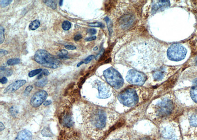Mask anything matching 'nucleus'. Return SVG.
Wrapping results in <instances>:
<instances>
[{
	"mask_svg": "<svg viewBox=\"0 0 197 140\" xmlns=\"http://www.w3.org/2000/svg\"><path fill=\"white\" fill-rule=\"evenodd\" d=\"M13 2V1L11 0H1L0 1V6L2 8H4V7H6V6H8V5H9L10 3Z\"/></svg>",
	"mask_w": 197,
	"mask_h": 140,
	"instance_id": "nucleus-29",
	"label": "nucleus"
},
{
	"mask_svg": "<svg viewBox=\"0 0 197 140\" xmlns=\"http://www.w3.org/2000/svg\"><path fill=\"white\" fill-rule=\"evenodd\" d=\"M107 82L116 89H119L123 86L124 80L119 73L112 68L104 70L103 72Z\"/></svg>",
	"mask_w": 197,
	"mask_h": 140,
	"instance_id": "nucleus-4",
	"label": "nucleus"
},
{
	"mask_svg": "<svg viewBox=\"0 0 197 140\" xmlns=\"http://www.w3.org/2000/svg\"><path fill=\"white\" fill-rule=\"evenodd\" d=\"M187 54V50L181 44L176 43L171 45L167 51V56L170 60L178 61L184 59Z\"/></svg>",
	"mask_w": 197,
	"mask_h": 140,
	"instance_id": "nucleus-7",
	"label": "nucleus"
},
{
	"mask_svg": "<svg viewBox=\"0 0 197 140\" xmlns=\"http://www.w3.org/2000/svg\"><path fill=\"white\" fill-rule=\"evenodd\" d=\"M68 52L67 50L65 49H62L60 50V53L59 54V56L60 58H67L66 55L68 54Z\"/></svg>",
	"mask_w": 197,
	"mask_h": 140,
	"instance_id": "nucleus-31",
	"label": "nucleus"
},
{
	"mask_svg": "<svg viewBox=\"0 0 197 140\" xmlns=\"http://www.w3.org/2000/svg\"><path fill=\"white\" fill-rule=\"evenodd\" d=\"M194 84L195 86H197V79H195L194 81Z\"/></svg>",
	"mask_w": 197,
	"mask_h": 140,
	"instance_id": "nucleus-45",
	"label": "nucleus"
},
{
	"mask_svg": "<svg viewBox=\"0 0 197 140\" xmlns=\"http://www.w3.org/2000/svg\"><path fill=\"white\" fill-rule=\"evenodd\" d=\"M41 134H42L43 136L46 137H51L53 136V134H52L51 131L47 127L44 128L42 130Z\"/></svg>",
	"mask_w": 197,
	"mask_h": 140,
	"instance_id": "nucleus-19",
	"label": "nucleus"
},
{
	"mask_svg": "<svg viewBox=\"0 0 197 140\" xmlns=\"http://www.w3.org/2000/svg\"><path fill=\"white\" fill-rule=\"evenodd\" d=\"M134 16L132 14H125L120 19L119 22L121 26L123 28H127L131 26L134 23Z\"/></svg>",
	"mask_w": 197,
	"mask_h": 140,
	"instance_id": "nucleus-13",
	"label": "nucleus"
},
{
	"mask_svg": "<svg viewBox=\"0 0 197 140\" xmlns=\"http://www.w3.org/2000/svg\"><path fill=\"white\" fill-rule=\"evenodd\" d=\"M47 96V91L44 90H40L32 96L30 100V104L33 107H38L44 103Z\"/></svg>",
	"mask_w": 197,
	"mask_h": 140,
	"instance_id": "nucleus-9",
	"label": "nucleus"
},
{
	"mask_svg": "<svg viewBox=\"0 0 197 140\" xmlns=\"http://www.w3.org/2000/svg\"><path fill=\"white\" fill-rule=\"evenodd\" d=\"M8 54V52L6 50H3V49H1L0 50V55H1V56H5V55H7Z\"/></svg>",
	"mask_w": 197,
	"mask_h": 140,
	"instance_id": "nucleus-36",
	"label": "nucleus"
},
{
	"mask_svg": "<svg viewBox=\"0 0 197 140\" xmlns=\"http://www.w3.org/2000/svg\"><path fill=\"white\" fill-rule=\"evenodd\" d=\"M63 1H59V5H60V6H62V5H63Z\"/></svg>",
	"mask_w": 197,
	"mask_h": 140,
	"instance_id": "nucleus-46",
	"label": "nucleus"
},
{
	"mask_svg": "<svg viewBox=\"0 0 197 140\" xmlns=\"http://www.w3.org/2000/svg\"><path fill=\"white\" fill-rule=\"evenodd\" d=\"M51 103V100H48L45 101L43 104H44V106H48V105H50Z\"/></svg>",
	"mask_w": 197,
	"mask_h": 140,
	"instance_id": "nucleus-39",
	"label": "nucleus"
},
{
	"mask_svg": "<svg viewBox=\"0 0 197 140\" xmlns=\"http://www.w3.org/2000/svg\"><path fill=\"white\" fill-rule=\"evenodd\" d=\"M26 83V81L25 80H17L16 81L13 82L12 84H10L8 86L5 90H4V93L5 94L6 93H13L18 89L21 88V87L25 85Z\"/></svg>",
	"mask_w": 197,
	"mask_h": 140,
	"instance_id": "nucleus-12",
	"label": "nucleus"
},
{
	"mask_svg": "<svg viewBox=\"0 0 197 140\" xmlns=\"http://www.w3.org/2000/svg\"><path fill=\"white\" fill-rule=\"evenodd\" d=\"M95 58L94 56L93 55H91V56H88L87 58H86L83 61H84V64H88V63H90L91 61L92 60H93L94 58Z\"/></svg>",
	"mask_w": 197,
	"mask_h": 140,
	"instance_id": "nucleus-32",
	"label": "nucleus"
},
{
	"mask_svg": "<svg viewBox=\"0 0 197 140\" xmlns=\"http://www.w3.org/2000/svg\"><path fill=\"white\" fill-rule=\"evenodd\" d=\"M99 94L100 98H107L111 95V90L108 86L103 83L99 82L98 84Z\"/></svg>",
	"mask_w": 197,
	"mask_h": 140,
	"instance_id": "nucleus-11",
	"label": "nucleus"
},
{
	"mask_svg": "<svg viewBox=\"0 0 197 140\" xmlns=\"http://www.w3.org/2000/svg\"><path fill=\"white\" fill-rule=\"evenodd\" d=\"M60 122L64 127L67 128H70L73 125V120L72 116L69 113H64L60 116Z\"/></svg>",
	"mask_w": 197,
	"mask_h": 140,
	"instance_id": "nucleus-14",
	"label": "nucleus"
},
{
	"mask_svg": "<svg viewBox=\"0 0 197 140\" xmlns=\"http://www.w3.org/2000/svg\"><path fill=\"white\" fill-rule=\"evenodd\" d=\"M32 134L29 130L24 129L19 132L14 140H32Z\"/></svg>",
	"mask_w": 197,
	"mask_h": 140,
	"instance_id": "nucleus-15",
	"label": "nucleus"
},
{
	"mask_svg": "<svg viewBox=\"0 0 197 140\" xmlns=\"http://www.w3.org/2000/svg\"><path fill=\"white\" fill-rule=\"evenodd\" d=\"M20 63V60L19 58H14L9 59L7 61V64L9 65H14L18 64Z\"/></svg>",
	"mask_w": 197,
	"mask_h": 140,
	"instance_id": "nucleus-24",
	"label": "nucleus"
},
{
	"mask_svg": "<svg viewBox=\"0 0 197 140\" xmlns=\"http://www.w3.org/2000/svg\"><path fill=\"white\" fill-rule=\"evenodd\" d=\"M34 60L36 63L45 68L56 69L61 64L60 61L45 50H39L36 52Z\"/></svg>",
	"mask_w": 197,
	"mask_h": 140,
	"instance_id": "nucleus-3",
	"label": "nucleus"
},
{
	"mask_svg": "<svg viewBox=\"0 0 197 140\" xmlns=\"http://www.w3.org/2000/svg\"><path fill=\"white\" fill-rule=\"evenodd\" d=\"M84 64V61H81L80 63H79L78 64V65H77V68H78V67H79V66H81V65L82 64Z\"/></svg>",
	"mask_w": 197,
	"mask_h": 140,
	"instance_id": "nucleus-43",
	"label": "nucleus"
},
{
	"mask_svg": "<svg viewBox=\"0 0 197 140\" xmlns=\"http://www.w3.org/2000/svg\"><path fill=\"white\" fill-rule=\"evenodd\" d=\"M165 72L163 70H157L153 74V77L155 81H160L162 80L164 77Z\"/></svg>",
	"mask_w": 197,
	"mask_h": 140,
	"instance_id": "nucleus-17",
	"label": "nucleus"
},
{
	"mask_svg": "<svg viewBox=\"0 0 197 140\" xmlns=\"http://www.w3.org/2000/svg\"><path fill=\"white\" fill-rule=\"evenodd\" d=\"M123 140L122 139H119V138H117V139H114V140Z\"/></svg>",
	"mask_w": 197,
	"mask_h": 140,
	"instance_id": "nucleus-47",
	"label": "nucleus"
},
{
	"mask_svg": "<svg viewBox=\"0 0 197 140\" xmlns=\"http://www.w3.org/2000/svg\"><path fill=\"white\" fill-rule=\"evenodd\" d=\"M143 140H152L151 138L150 137H146L144 138V139H143Z\"/></svg>",
	"mask_w": 197,
	"mask_h": 140,
	"instance_id": "nucleus-44",
	"label": "nucleus"
},
{
	"mask_svg": "<svg viewBox=\"0 0 197 140\" xmlns=\"http://www.w3.org/2000/svg\"><path fill=\"white\" fill-rule=\"evenodd\" d=\"M72 26V24L69 21H65L62 23V28L65 31L69 30Z\"/></svg>",
	"mask_w": 197,
	"mask_h": 140,
	"instance_id": "nucleus-25",
	"label": "nucleus"
},
{
	"mask_svg": "<svg viewBox=\"0 0 197 140\" xmlns=\"http://www.w3.org/2000/svg\"><path fill=\"white\" fill-rule=\"evenodd\" d=\"M111 121L106 112L99 108L91 109L87 112L83 120L88 134L95 138L100 136Z\"/></svg>",
	"mask_w": 197,
	"mask_h": 140,
	"instance_id": "nucleus-2",
	"label": "nucleus"
},
{
	"mask_svg": "<svg viewBox=\"0 0 197 140\" xmlns=\"http://www.w3.org/2000/svg\"><path fill=\"white\" fill-rule=\"evenodd\" d=\"M42 71H43V69L42 68L36 69L32 70L29 72V76L30 77H33L37 74L40 73L42 72Z\"/></svg>",
	"mask_w": 197,
	"mask_h": 140,
	"instance_id": "nucleus-27",
	"label": "nucleus"
},
{
	"mask_svg": "<svg viewBox=\"0 0 197 140\" xmlns=\"http://www.w3.org/2000/svg\"><path fill=\"white\" fill-rule=\"evenodd\" d=\"M190 96L192 99L197 103V86H195L190 90Z\"/></svg>",
	"mask_w": 197,
	"mask_h": 140,
	"instance_id": "nucleus-18",
	"label": "nucleus"
},
{
	"mask_svg": "<svg viewBox=\"0 0 197 140\" xmlns=\"http://www.w3.org/2000/svg\"><path fill=\"white\" fill-rule=\"evenodd\" d=\"M42 74L44 75V76H47V75H49V72L47 69H44V70H43V73H42Z\"/></svg>",
	"mask_w": 197,
	"mask_h": 140,
	"instance_id": "nucleus-40",
	"label": "nucleus"
},
{
	"mask_svg": "<svg viewBox=\"0 0 197 140\" xmlns=\"http://www.w3.org/2000/svg\"><path fill=\"white\" fill-rule=\"evenodd\" d=\"M196 63H197V59H196Z\"/></svg>",
	"mask_w": 197,
	"mask_h": 140,
	"instance_id": "nucleus-48",
	"label": "nucleus"
},
{
	"mask_svg": "<svg viewBox=\"0 0 197 140\" xmlns=\"http://www.w3.org/2000/svg\"><path fill=\"white\" fill-rule=\"evenodd\" d=\"M5 40V29L3 26H0V44L4 42Z\"/></svg>",
	"mask_w": 197,
	"mask_h": 140,
	"instance_id": "nucleus-26",
	"label": "nucleus"
},
{
	"mask_svg": "<svg viewBox=\"0 0 197 140\" xmlns=\"http://www.w3.org/2000/svg\"><path fill=\"white\" fill-rule=\"evenodd\" d=\"M87 33L91 34V35H95L97 33V31L95 29H88Z\"/></svg>",
	"mask_w": 197,
	"mask_h": 140,
	"instance_id": "nucleus-34",
	"label": "nucleus"
},
{
	"mask_svg": "<svg viewBox=\"0 0 197 140\" xmlns=\"http://www.w3.org/2000/svg\"><path fill=\"white\" fill-rule=\"evenodd\" d=\"M82 36L80 34H78V35H75L74 36V40L75 41H78V40H80L81 39H82Z\"/></svg>",
	"mask_w": 197,
	"mask_h": 140,
	"instance_id": "nucleus-37",
	"label": "nucleus"
},
{
	"mask_svg": "<svg viewBox=\"0 0 197 140\" xmlns=\"http://www.w3.org/2000/svg\"><path fill=\"white\" fill-rule=\"evenodd\" d=\"M161 138L162 140H178L175 130L171 127L165 128L162 130Z\"/></svg>",
	"mask_w": 197,
	"mask_h": 140,
	"instance_id": "nucleus-10",
	"label": "nucleus"
},
{
	"mask_svg": "<svg viewBox=\"0 0 197 140\" xmlns=\"http://www.w3.org/2000/svg\"><path fill=\"white\" fill-rule=\"evenodd\" d=\"M173 108L172 100L169 98H164L156 105L155 114L158 118H165L172 113Z\"/></svg>",
	"mask_w": 197,
	"mask_h": 140,
	"instance_id": "nucleus-6",
	"label": "nucleus"
},
{
	"mask_svg": "<svg viewBox=\"0 0 197 140\" xmlns=\"http://www.w3.org/2000/svg\"><path fill=\"white\" fill-rule=\"evenodd\" d=\"M33 86H29L27 87L24 92V95L27 96V95H29L31 90H33Z\"/></svg>",
	"mask_w": 197,
	"mask_h": 140,
	"instance_id": "nucleus-30",
	"label": "nucleus"
},
{
	"mask_svg": "<svg viewBox=\"0 0 197 140\" xmlns=\"http://www.w3.org/2000/svg\"><path fill=\"white\" fill-rule=\"evenodd\" d=\"M12 74H13V71H11V70H8V71L6 72V75L8 76H10Z\"/></svg>",
	"mask_w": 197,
	"mask_h": 140,
	"instance_id": "nucleus-42",
	"label": "nucleus"
},
{
	"mask_svg": "<svg viewBox=\"0 0 197 140\" xmlns=\"http://www.w3.org/2000/svg\"><path fill=\"white\" fill-rule=\"evenodd\" d=\"M89 26L92 27H101L103 28L104 27V25L101 22H93L90 23L88 24Z\"/></svg>",
	"mask_w": 197,
	"mask_h": 140,
	"instance_id": "nucleus-28",
	"label": "nucleus"
},
{
	"mask_svg": "<svg viewBox=\"0 0 197 140\" xmlns=\"http://www.w3.org/2000/svg\"><path fill=\"white\" fill-rule=\"evenodd\" d=\"M0 129H1V130H0L1 132L2 131L5 129V126H4L2 123H0Z\"/></svg>",
	"mask_w": 197,
	"mask_h": 140,
	"instance_id": "nucleus-41",
	"label": "nucleus"
},
{
	"mask_svg": "<svg viewBox=\"0 0 197 140\" xmlns=\"http://www.w3.org/2000/svg\"><path fill=\"white\" fill-rule=\"evenodd\" d=\"M44 2L47 6L52 8L53 9H55L57 8V2L55 1H44Z\"/></svg>",
	"mask_w": 197,
	"mask_h": 140,
	"instance_id": "nucleus-22",
	"label": "nucleus"
},
{
	"mask_svg": "<svg viewBox=\"0 0 197 140\" xmlns=\"http://www.w3.org/2000/svg\"><path fill=\"white\" fill-rule=\"evenodd\" d=\"M47 83V79L46 78H43L41 80H39V81L37 82L36 83V85L38 87H43L45 86Z\"/></svg>",
	"mask_w": 197,
	"mask_h": 140,
	"instance_id": "nucleus-23",
	"label": "nucleus"
},
{
	"mask_svg": "<svg viewBox=\"0 0 197 140\" xmlns=\"http://www.w3.org/2000/svg\"><path fill=\"white\" fill-rule=\"evenodd\" d=\"M121 54L123 63L142 72L157 68L163 59L161 47L154 41H134L124 48Z\"/></svg>",
	"mask_w": 197,
	"mask_h": 140,
	"instance_id": "nucleus-1",
	"label": "nucleus"
},
{
	"mask_svg": "<svg viewBox=\"0 0 197 140\" xmlns=\"http://www.w3.org/2000/svg\"><path fill=\"white\" fill-rule=\"evenodd\" d=\"M96 39V36H92V37H90V38H86L85 40L87 41H90L95 40V39Z\"/></svg>",
	"mask_w": 197,
	"mask_h": 140,
	"instance_id": "nucleus-38",
	"label": "nucleus"
},
{
	"mask_svg": "<svg viewBox=\"0 0 197 140\" xmlns=\"http://www.w3.org/2000/svg\"><path fill=\"white\" fill-rule=\"evenodd\" d=\"M0 82L2 84H6V83L8 82V79L6 77H3L0 80Z\"/></svg>",
	"mask_w": 197,
	"mask_h": 140,
	"instance_id": "nucleus-35",
	"label": "nucleus"
},
{
	"mask_svg": "<svg viewBox=\"0 0 197 140\" xmlns=\"http://www.w3.org/2000/svg\"><path fill=\"white\" fill-rule=\"evenodd\" d=\"M126 80L132 85L141 86L146 82V76L145 74L137 70H131L127 73Z\"/></svg>",
	"mask_w": 197,
	"mask_h": 140,
	"instance_id": "nucleus-8",
	"label": "nucleus"
},
{
	"mask_svg": "<svg viewBox=\"0 0 197 140\" xmlns=\"http://www.w3.org/2000/svg\"><path fill=\"white\" fill-rule=\"evenodd\" d=\"M118 99L122 104L128 107L135 106L139 101V97L137 91L132 88L126 89L122 91L119 94Z\"/></svg>",
	"mask_w": 197,
	"mask_h": 140,
	"instance_id": "nucleus-5",
	"label": "nucleus"
},
{
	"mask_svg": "<svg viewBox=\"0 0 197 140\" xmlns=\"http://www.w3.org/2000/svg\"><path fill=\"white\" fill-rule=\"evenodd\" d=\"M152 6L153 11H156L159 10L160 9L166 8L170 5L169 1H159L155 2Z\"/></svg>",
	"mask_w": 197,
	"mask_h": 140,
	"instance_id": "nucleus-16",
	"label": "nucleus"
},
{
	"mask_svg": "<svg viewBox=\"0 0 197 140\" xmlns=\"http://www.w3.org/2000/svg\"><path fill=\"white\" fill-rule=\"evenodd\" d=\"M190 123L193 127H197V113L193 114L189 119Z\"/></svg>",
	"mask_w": 197,
	"mask_h": 140,
	"instance_id": "nucleus-21",
	"label": "nucleus"
},
{
	"mask_svg": "<svg viewBox=\"0 0 197 140\" xmlns=\"http://www.w3.org/2000/svg\"><path fill=\"white\" fill-rule=\"evenodd\" d=\"M65 47L66 49H67V50H75V49L77 48L75 46L71 45H65Z\"/></svg>",
	"mask_w": 197,
	"mask_h": 140,
	"instance_id": "nucleus-33",
	"label": "nucleus"
},
{
	"mask_svg": "<svg viewBox=\"0 0 197 140\" xmlns=\"http://www.w3.org/2000/svg\"><path fill=\"white\" fill-rule=\"evenodd\" d=\"M40 26V22L38 20H34L29 25V28L31 30H36Z\"/></svg>",
	"mask_w": 197,
	"mask_h": 140,
	"instance_id": "nucleus-20",
	"label": "nucleus"
}]
</instances>
